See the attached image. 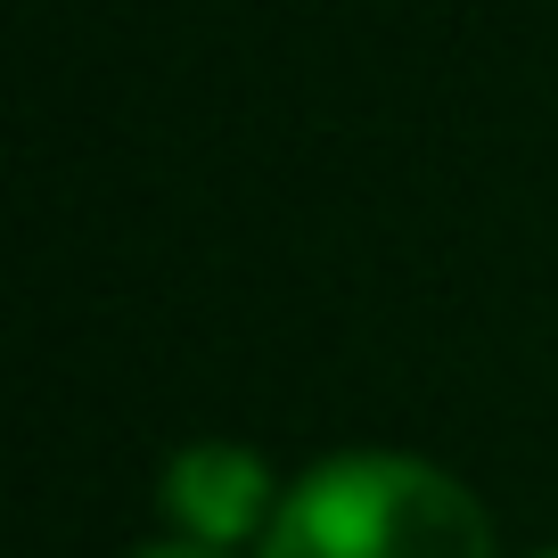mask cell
Instances as JSON below:
<instances>
[{
  "mask_svg": "<svg viewBox=\"0 0 558 558\" xmlns=\"http://www.w3.org/2000/svg\"><path fill=\"white\" fill-rule=\"evenodd\" d=\"M165 518H173L181 542H206V550L271 534L279 493H271L263 452H246V444H190V452H173V469H165Z\"/></svg>",
  "mask_w": 558,
  "mask_h": 558,
  "instance_id": "cell-2",
  "label": "cell"
},
{
  "mask_svg": "<svg viewBox=\"0 0 558 558\" xmlns=\"http://www.w3.org/2000/svg\"><path fill=\"white\" fill-rule=\"evenodd\" d=\"M263 558H493V525L436 460L345 452L279 493Z\"/></svg>",
  "mask_w": 558,
  "mask_h": 558,
  "instance_id": "cell-1",
  "label": "cell"
},
{
  "mask_svg": "<svg viewBox=\"0 0 558 558\" xmlns=\"http://www.w3.org/2000/svg\"><path fill=\"white\" fill-rule=\"evenodd\" d=\"M132 558H222V550H206V542H157V550H132Z\"/></svg>",
  "mask_w": 558,
  "mask_h": 558,
  "instance_id": "cell-3",
  "label": "cell"
},
{
  "mask_svg": "<svg viewBox=\"0 0 558 558\" xmlns=\"http://www.w3.org/2000/svg\"><path fill=\"white\" fill-rule=\"evenodd\" d=\"M542 558H558V550H542Z\"/></svg>",
  "mask_w": 558,
  "mask_h": 558,
  "instance_id": "cell-4",
  "label": "cell"
}]
</instances>
